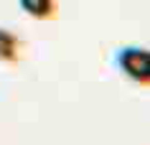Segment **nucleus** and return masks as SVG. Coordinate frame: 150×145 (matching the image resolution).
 Returning <instances> with one entry per match:
<instances>
[{
  "label": "nucleus",
  "mask_w": 150,
  "mask_h": 145,
  "mask_svg": "<svg viewBox=\"0 0 150 145\" xmlns=\"http://www.w3.org/2000/svg\"><path fill=\"white\" fill-rule=\"evenodd\" d=\"M117 66L125 76H130L137 84H148L150 81V54L145 48H135V46L120 48L117 51Z\"/></svg>",
  "instance_id": "f257e3e1"
},
{
  "label": "nucleus",
  "mask_w": 150,
  "mask_h": 145,
  "mask_svg": "<svg viewBox=\"0 0 150 145\" xmlns=\"http://www.w3.org/2000/svg\"><path fill=\"white\" fill-rule=\"evenodd\" d=\"M0 59L3 61H16L18 59V38L3 28H0Z\"/></svg>",
  "instance_id": "7ed1b4c3"
},
{
  "label": "nucleus",
  "mask_w": 150,
  "mask_h": 145,
  "mask_svg": "<svg viewBox=\"0 0 150 145\" xmlns=\"http://www.w3.org/2000/svg\"><path fill=\"white\" fill-rule=\"evenodd\" d=\"M21 10H25L28 16L38 18V21H46L56 13V3L54 0H18Z\"/></svg>",
  "instance_id": "f03ea898"
}]
</instances>
